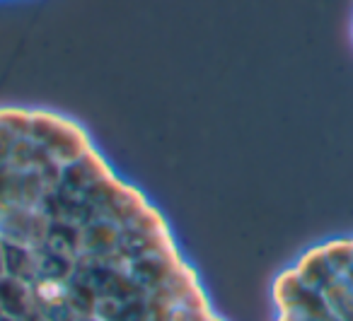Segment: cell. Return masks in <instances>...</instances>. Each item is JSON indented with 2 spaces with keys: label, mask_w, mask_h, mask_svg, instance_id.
Listing matches in <instances>:
<instances>
[{
  "label": "cell",
  "mask_w": 353,
  "mask_h": 321,
  "mask_svg": "<svg viewBox=\"0 0 353 321\" xmlns=\"http://www.w3.org/2000/svg\"><path fill=\"white\" fill-rule=\"evenodd\" d=\"M0 321H228L170 220L63 112L0 107Z\"/></svg>",
  "instance_id": "obj_1"
},
{
  "label": "cell",
  "mask_w": 353,
  "mask_h": 321,
  "mask_svg": "<svg viewBox=\"0 0 353 321\" xmlns=\"http://www.w3.org/2000/svg\"><path fill=\"white\" fill-rule=\"evenodd\" d=\"M351 41H353V15H351Z\"/></svg>",
  "instance_id": "obj_3"
},
{
  "label": "cell",
  "mask_w": 353,
  "mask_h": 321,
  "mask_svg": "<svg viewBox=\"0 0 353 321\" xmlns=\"http://www.w3.org/2000/svg\"><path fill=\"white\" fill-rule=\"evenodd\" d=\"M271 321H353V232L300 251L271 282Z\"/></svg>",
  "instance_id": "obj_2"
}]
</instances>
